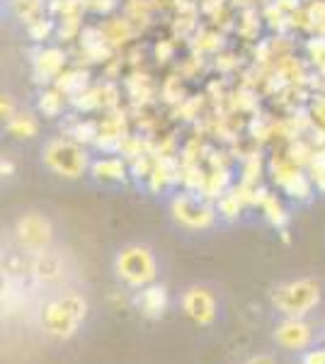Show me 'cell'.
<instances>
[{"mask_svg":"<svg viewBox=\"0 0 325 364\" xmlns=\"http://www.w3.org/2000/svg\"><path fill=\"white\" fill-rule=\"evenodd\" d=\"M39 318L49 338L70 340L87 318V301L78 291H63L41 306Z\"/></svg>","mask_w":325,"mask_h":364,"instance_id":"cell-1","label":"cell"},{"mask_svg":"<svg viewBox=\"0 0 325 364\" xmlns=\"http://www.w3.org/2000/svg\"><path fill=\"white\" fill-rule=\"evenodd\" d=\"M41 163L58 178L78 180L85 173H90L92 161L85 146L73 136H51L46 139L44 149H41Z\"/></svg>","mask_w":325,"mask_h":364,"instance_id":"cell-2","label":"cell"},{"mask_svg":"<svg viewBox=\"0 0 325 364\" xmlns=\"http://www.w3.org/2000/svg\"><path fill=\"white\" fill-rule=\"evenodd\" d=\"M321 296H323L321 282L311 277L282 282V284H277L270 291L272 306L279 311L282 316H294V318H304L313 309H318Z\"/></svg>","mask_w":325,"mask_h":364,"instance_id":"cell-3","label":"cell"},{"mask_svg":"<svg viewBox=\"0 0 325 364\" xmlns=\"http://www.w3.org/2000/svg\"><path fill=\"white\" fill-rule=\"evenodd\" d=\"M114 272L124 284L132 289H144L156 282L158 277V262L149 245L132 243L114 255Z\"/></svg>","mask_w":325,"mask_h":364,"instance_id":"cell-4","label":"cell"},{"mask_svg":"<svg viewBox=\"0 0 325 364\" xmlns=\"http://www.w3.org/2000/svg\"><path fill=\"white\" fill-rule=\"evenodd\" d=\"M170 214L182 228H190V231H204L216 224L218 211L211 204L209 197H204L202 192H177L170 199Z\"/></svg>","mask_w":325,"mask_h":364,"instance_id":"cell-5","label":"cell"},{"mask_svg":"<svg viewBox=\"0 0 325 364\" xmlns=\"http://www.w3.org/2000/svg\"><path fill=\"white\" fill-rule=\"evenodd\" d=\"M13 233L17 243L25 248L29 255L41 250L51 248V240H54V226H51L49 216L39 214V211H27L20 219L15 221Z\"/></svg>","mask_w":325,"mask_h":364,"instance_id":"cell-6","label":"cell"},{"mask_svg":"<svg viewBox=\"0 0 325 364\" xmlns=\"http://www.w3.org/2000/svg\"><path fill=\"white\" fill-rule=\"evenodd\" d=\"M275 340L279 348L292 352H306L313 345V328L304 318H294V316H284V321L277 323Z\"/></svg>","mask_w":325,"mask_h":364,"instance_id":"cell-7","label":"cell"},{"mask_svg":"<svg viewBox=\"0 0 325 364\" xmlns=\"http://www.w3.org/2000/svg\"><path fill=\"white\" fill-rule=\"evenodd\" d=\"M182 311L199 326H211L216 321V296L206 287L194 284L182 294Z\"/></svg>","mask_w":325,"mask_h":364,"instance_id":"cell-8","label":"cell"},{"mask_svg":"<svg viewBox=\"0 0 325 364\" xmlns=\"http://www.w3.org/2000/svg\"><path fill=\"white\" fill-rule=\"evenodd\" d=\"M134 304H136V309L146 316V318H161V316L165 314V309H168V289L153 282V284L139 289Z\"/></svg>","mask_w":325,"mask_h":364,"instance_id":"cell-9","label":"cell"},{"mask_svg":"<svg viewBox=\"0 0 325 364\" xmlns=\"http://www.w3.org/2000/svg\"><path fill=\"white\" fill-rule=\"evenodd\" d=\"M90 175L97 182H110V185H124L129 180V166L124 163V158L117 156H105L95 158L90 163Z\"/></svg>","mask_w":325,"mask_h":364,"instance_id":"cell-10","label":"cell"},{"mask_svg":"<svg viewBox=\"0 0 325 364\" xmlns=\"http://www.w3.org/2000/svg\"><path fill=\"white\" fill-rule=\"evenodd\" d=\"M29 272L41 282H54L63 274V260L51 250L34 252L32 262H29Z\"/></svg>","mask_w":325,"mask_h":364,"instance_id":"cell-11","label":"cell"},{"mask_svg":"<svg viewBox=\"0 0 325 364\" xmlns=\"http://www.w3.org/2000/svg\"><path fill=\"white\" fill-rule=\"evenodd\" d=\"M63 66H66V54H63L61 49H44L34 58V70H37V75L41 80L58 78Z\"/></svg>","mask_w":325,"mask_h":364,"instance_id":"cell-12","label":"cell"},{"mask_svg":"<svg viewBox=\"0 0 325 364\" xmlns=\"http://www.w3.org/2000/svg\"><path fill=\"white\" fill-rule=\"evenodd\" d=\"M8 132L17 139H32L39 134V122L32 114L17 112L13 119H8Z\"/></svg>","mask_w":325,"mask_h":364,"instance_id":"cell-13","label":"cell"},{"mask_svg":"<svg viewBox=\"0 0 325 364\" xmlns=\"http://www.w3.org/2000/svg\"><path fill=\"white\" fill-rule=\"evenodd\" d=\"M13 10L22 22L32 25L44 17V0H13Z\"/></svg>","mask_w":325,"mask_h":364,"instance_id":"cell-14","label":"cell"},{"mask_svg":"<svg viewBox=\"0 0 325 364\" xmlns=\"http://www.w3.org/2000/svg\"><path fill=\"white\" fill-rule=\"evenodd\" d=\"M260 207H262V214L267 216V221H270L272 226H279V228H282V226L287 224V219H289V216H287V209L282 207V202L277 199V195H270V192H267Z\"/></svg>","mask_w":325,"mask_h":364,"instance_id":"cell-15","label":"cell"},{"mask_svg":"<svg viewBox=\"0 0 325 364\" xmlns=\"http://www.w3.org/2000/svg\"><path fill=\"white\" fill-rule=\"evenodd\" d=\"M37 107L44 117H58L63 109V92L61 90H44L37 100Z\"/></svg>","mask_w":325,"mask_h":364,"instance_id":"cell-16","label":"cell"},{"mask_svg":"<svg viewBox=\"0 0 325 364\" xmlns=\"http://www.w3.org/2000/svg\"><path fill=\"white\" fill-rule=\"evenodd\" d=\"M216 211L223 219H235V216H240V211H243V202H240V197L235 195V192H226V195L218 197Z\"/></svg>","mask_w":325,"mask_h":364,"instance_id":"cell-17","label":"cell"},{"mask_svg":"<svg viewBox=\"0 0 325 364\" xmlns=\"http://www.w3.org/2000/svg\"><path fill=\"white\" fill-rule=\"evenodd\" d=\"M51 29H54V22L46 20V17H41V20L29 25V37H32L34 42H44V39L51 34Z\"/></svg>","mask_w":325,"mask_h":364,"instance_id":"cell-18","label":"cell"},{"mask_svg":"<svg viewBox=\"0 0 325 364\" xmlns=\"http://www.w3.org/2000/svg\"><path fill=\"white\" fill-rule=\"evenodd\" d=\"M311 182L321 195H325V166H321V163H311Z\"/></svg>","mask_w":325,"mask_h":364,"instance_id":"cell-19","label":"cell"},{"mask_svg":"<svg viewBox=\"0 0 325 364\" xmlns=\"http://www.w3.org/2000/svg\"><path fill=\"white\" fill-rule=\"evenodd\" d=\"M301 364H325V348H311L304 352Z\"/></svg>","mask_w":325,"mask_h":364,"instance_id":"cell-20","label":"cell"},{"mask_svg":"<svg viewBox=\"0 0 325 364\" xmlns=\"http://www.w3.org/2000/svg\"><path fill=\"white\" fill-rule=\"evenodd\" d=\"M245 364H277V360L272 355H255V357H250Z\"/></svg>","mask_w":325,"mask_h":364,"instance_id":"cell-21","label":"cell"},{"mask_svg":"<svg viewBox=\"0 0 325 364\" xmlns=\"http://www.w3.org/2000/svg\"><path fill=\"white\" fill-rule=\"evenodd\" d=\"M313 163H321V166H325V149L318 151V154H316V161H313Z\"/></svg>","mask_w":325,"mask_h":364,"instance_id":"cell-22","label":"cell"},{"mask_svg":"<svg viewBox=\"0 0 325 364\" xmlns=\"http://www.w3.org/2000/svg\"><path fill=\"white\" fill-rule=\"evenodd\" d=\"M5 173H8V175L13 173V163H10V161H3V175Z\"/></svg>","mask_w":325,"mask_h":364,"instance_id":"cell-23","label":"cell"}]
</instances>
